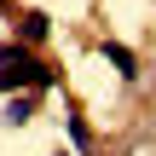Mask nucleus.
Instances as JSON below:
<instances>
[{"label":"nucleus","instance_id":"nucleus-1","mask_svg":"<svg viewBox=\"0 0 156 156\" xmlns=\"http://www.w3.org/2000/svg\"><path fill=\"white\" fill-rule=\"evenodd\" d=\"M58 75L29 52V46H17V41H6L0 46V93H17V87H35V93H46Z\"/></svg>","mask_w":156,"mask_h":156},{"label":"nucleus","instance_id":"nucleus-2","mask_svg":"<svg viewBox=\"0 0 156 156\" xmlns=\"http://www.w3.org/2000/svg\"><path fill=\"white\" fill-rule=\"evenodd\" d=\"M98 52H104V64H116V75H127V81H133V75H139V58H133V52H127V46H122V41H104V46H98Z\"/></svg>","mask_w":156,"mask_h":156},{"label":"nucleus","instance_id":"nucleus-3","mask_svg":"<svg viewBox=\"0 0 156 156\" xmlns=\"http://www.w3.org/2000/svg\"><path fill=\"white\" fill-rule=\"evenodd\" d=\"M46 29H52L46 12H23V17H17V35H23V41H46Z\"/></svg>","mask_w":156,"mask_h":156},{"label":"nucleus","instance_id":"nucleus-4","mask_svg":"<svg viewBox=\"0 0 156 156\" xmlns=\"http://www.w3.org/2000/svg\"><path fill=\"white\" fill-rule=\"evenodd\" d=\"M29 116H35V104H29V98H12V104H6V127H23Z\"/></svg>","mask_w":156,"mask_h":156},{"label":"nucleus","instance_id":"nucleus-5","mask_svg":"<svg viewBox=\"0 0 156 156\" xmlns=\"http://www.w3.org/2000/svg\"><path fill=\"white\" fill-rule=\"evenodd\" d=\"M58 156H64V151H58Z\"/></svg>","mask_w":156,"mask_h":156}]
</instances>
